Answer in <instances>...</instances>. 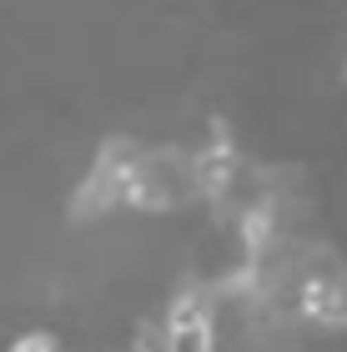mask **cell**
<instances>
[{"mask_svg":"<svg viewBox=\"0 0 347 352\" xmlns=\"http://www.w3.org/2000/svg\"><path fill=\"white\" fill-rule=\"evenodd\" d=\"M201 201V176L192 146H146L126 141V212L171 217Z\"/></svg>","mask_w":347,"mask_h":352,"instance_id":"cell-1","label":"cell"},{"mask_svg":"<svg viewBox=\"0 0 347 352\" xmlns=\"http://www.w3.org/2000/svg\"><path fill=\"white\" fill-rule=\"evenodd\" d=\"M227 317H222V287H192L166 307L156 352H222Z\"/></svg>","mask_w":347,"mask_h":352,"instance_id":"cell-2","label":"cell"},{"mask_svg":"<svg viewBox=\"0 0 347 352\" xmlns=\"http://www.w3.org/2000/svg\"><path fill=\"white\" fill-rule=\"evenodd\" d=\"M111 212H126V141H106L71 191V217L101 221Z\"/></svg>","mask_w":347,"mask_h":352,"instance_id":"cell-3","label":"cell"},{"mask_svg":"<svg viewBox=\"0 0 347 352\" xmlns=\"http://www.w3.org/2000/svg\"><path fill=\"white\" fill-rule=\"evenodd\" d=\"M10 352H66V347H60V338H56V332L36 327V332H21V338L10 342Z\"/></svg>","mask_w":347,"mask_h":352,"instance_id":"cell-4","label":"cell"},{"mask_svg":"<svg viewBox=\"0 0 347 352\" xmlns=\"http://www.w3.org/2000/svg\"><path fill=\"white\" fill-rule=\"evenodd\" d=\"M342 71H347V60H342Z\"/></svg>","mask_w":347,"mask_h":352,"instance_id":"cell-5","label":"cell"}]
</instances>
